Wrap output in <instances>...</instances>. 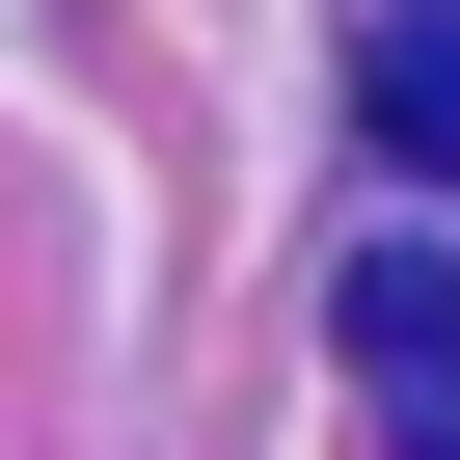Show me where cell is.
<instances>
[{
  "label": "cell",
  "instance_id": "obj_1",
  "mask_svg": "<svg viewBox=\"0 0 460 460\" xmlns=\"http://www.w3.org/2000/svg\"><path fill=\"white\" fill-rule=\"evenodd\" d=\"M352 406H379V460H460V244L352 271Z\"/></svg>",
  "mask_w": 460,
  "mask_h": 460
},
{
  "label": "cell",
  "instance_id": "obj_2",
  "mask_svg": "<svg viewBox=\"0 0 460 460\" xmlns=\"http://www.w3.org/2000/svg\"><path fill=\"white\" fill-rule=\"evenodd\" d=\"M352 136L379 163H460V28H352Z\"/></svg>",
  "mask_w": 460,
  "mask_h": 460
}]
</instances>
